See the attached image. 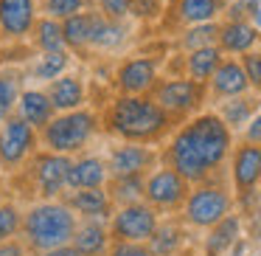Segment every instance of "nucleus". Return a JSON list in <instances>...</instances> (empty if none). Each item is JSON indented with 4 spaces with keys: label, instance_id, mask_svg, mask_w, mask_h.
I'll list each match as a JSON object with an SVG mask.
<instances>
[{
    "label": "nucleus",
    "instance_id": "nucleus-27",
    "mask_svg": "<svg viewBox=\"0 0 261 256\" xmlns=\"http://www.w3.org/2000/svg\"><path fill=\"white\" fill-rule=\"evenodd\" d=\"M65 62H68V57H65L62 51H48L45 57H42L37 74H40V79H54V76H59L65 71Z\"/></svg>",
    "mask_w": 261,
    "mask_h": 256
},
{
    "label": "nucleus",
    "instance_id": "nucleus-1",
    "mask_svg": "<svg viewBox=\"0 0 261 256\" xmlns=\"http://www.w3.org/2000/svg\"><path fill=\"white\" fill-rule=\"evenodd\" d=\"M227 149V130L219 119H199L174 144V166L186 177H199L208 166L219 164Z\"/></svg>",
    "mask_w": 261,
    "mask_h": 256
},
{
    "label": "nucleus",
    "instance_id": "nucleus-3",
    "mask_svg": "<svg viewBox=\"0 0 261 256\" xmlns=\"http://www.w3.org/2000/svg\"><path fill=\"white\" fill-rule=\"evenodd\" d=\"M70 231H73V220L68 211L57 205H42L29 217V237L37 248H57L70 237Z\"/></svg>",
    "mask_w": 261,
    "mask_h": 256
},
{
    "label": "nucleus",
    "instance_id": "nucleus-38",
    "mask_svg": "<svg viewBox=\"0 0 261 256\" xmlns=\"http://www.w3.org/2000/svg\"><path fill=\"white\" fill-rule=\"evenodd\" d=\"M250 17H253V23H255V29H261V0H253L250 3Z\"/></svg>",
    "mask_w": 261,
    "mask_h": 256
},
{
    "label": "nucleus",
    "instance_id": "nucleus-22",
    "mask_svg": "<svg viewBox=\"0 0 261 256\" xmlns=\"http://www.w3.org/2000/svg\"><path fill=\"white\" fill-rule=\"evenodd\" d=\"M23 113L31 124H45L48 121V113H51V102H48L42 93H25L23 96Z\"/></svg>",
    "mask_w": 261,
    "mask_h": 256
},
{
    "label": "nucleus",
    "instance_id": "nucleus-4",
    "mask_svg": "<svg viewBox=\"0 0 261 256\" xmlns=\"http://www.w3.org/2000/svg\"><path fill=\"white\" fill-rule=\"evenodd\" d=\"M93 119L87 113H76V115H65V119L54 121L48 127V141L54 149H79L85 144V138L90 135Z\"/></svg>",
    "mask_w": 261,
    "mask_h": 256
},
{
    "label": "nucleus",
    "instance_id": "nucleus-34",
    "mask_svg": "<svg viewBox=\"0 0 261 256\" xmlns=\"http://www.w3.org/2000/svg\"><path fill=\"white\" fill-rule=\"evenodd\" d=\"M12 102H14V85L9 79H0V119L9 113Z\"/></svg>",
    "mask_w": 261,
    "mask_h": 256
},
{
    "label": "nucleus",
    "instance_id": "nucleus-42",
    "mask_svg": "<svg viewBox=\"0 0 261 256\" xmlns=\"http://www.w3.org/2000/svg\"><path fill=\"white\" fill-rule=\"evenodd\" d=\"M121 194H138V180H132V183H124V189H121Z\"/></svg>",
    "mask_w": 261,
    "mask_h": 256
},
{
    "label": "nucleus",
    "instance_id": "nucleus-40",
    "mask_svg": "<svg viewBox=\"0 0 261 256\" xmlns=\"http://www.w3.org/2000/svg\"><path fill=\"white\" fill-rule=\"evenodd\" d=\"M250 138H253V141H261V115L250 124Z\"/></svg>",
    "mask_w": 261,
    "mask_h": 256
},
{
    "label": "nucleus",
    "instance_id": "nucleus-25",
    "mask_svg": "<svg viewBox=\"0 0 261 256\" xmlns=\"http://www.w3.org/2000/svg\"><path fill=\"white\" fill-rule=\"evenodd\" d=\"M104 205H107V197H104V192H98L96 186H90V189L76 194V208H82L85 214H101Z\"/></svg>",
    "mask_w": 261,
    "mask_h": 256
},
{
    "label": "nucleus",
    "instance_id": "nucleus-9",
    "mask_svg": "<svg viewBox=\"0 0 261 256\" xmlns=\"http://www.w3.org/2000/svg\"><path fill=\"white\" fill-rule=\"evenodd\" d=\"M96 17L98 14L93 12H79V14H70V17H65L62 23V37L68 45H87L93 37V29H96Z\"/></svg>",
    "mask_w": 261,
    "mask_h": 256
},
{
    "label": "nucleus",
    "instance_id": "nucleus-18",
    "mask_svg": "<svg viewBox=\"0 0 261 256\" xmlns=\"http://www.w3.org/2000/svg\"><path fill=\"white\" fill-rule=\"evenodd\" d=\"M101 177H104V169H101V164H98V160H82L79 166H70L65 180H68L70 186L90 189V186H98V183H101Z\"/></svg>",
    "mask_w": 261,
    "mask_h": 256
},
{
    "label": "nucleus",
    "instance_id": "nucleus-19",
    "mask_svg": "<svg viewBox=\"0 0 261 256\" xmlns=\"http://www.w3.org/2000/svg\"><path fill=\"white\" fill-rule=\"evenodd\" d=\"M216 65H219V48H214V45L197 48V51L191 54V59H188V71H191V76H197V79L211 76L216 71Z\"/></svg>",
    "mask_w": 261,
    "mask_h": 256
},
{
    "label": "nucleus",
    "instance_id": "nucleus-5",
    "mask_svg": "<svg viewBox=\"0 0 261 256\" xmlns=\"http://www.w3.org/2000/svg\"><path fill=\"white\" fill-rule=\"evenodd\" d=\"M34 0H0V29L9 37H23L34 29Z\"/></svg>",
    "mask_w": 261,
    "mask_h": 256
},
{
    "label": "nucleus",
    "instance_id": "nucleus-29",
    "mask_svg": "<svg viewBox=\"0 0 261 256\" xmlns=\"http://www.w3.org/2000/svg\"><path fill=\"white\" fill-rule=\"evenodd\" d=\"M76 245H79V250L82 253H98L101 250V245H104V237H101V231L98 228H85V231L76 237Z\"/></svg>",
    "mask_w": 261,
    "mask_h": 256
},
{
    "label": "nucleus",
    "instance_id": "nucleus-20",
    "mask_svg": "<svg viewBox=\"0 0 261 256\" xmlns=\"http://www.w3.org/2000/svg\"><path fill=\"white\" fill-rule=\"evenodd\" d=\"M37 42H40L42 51H62L65 37H62V23L54 17L37 23Z\"/></svg>",
    "mask_w": 261,
    "mask_h": 256
},
{
    "label": "nucleus",
    "instance_id": "nucleus-31",
    "mask_svg": "<svg viewBox=\"0 0 261 256\" xmlns=\"http://www.w3.org/2000/svg\"><path fill=\"white\" fill-rule=\"evenodd\" d=\"M158 12H160L158 0H132L129 6V14H135V17H154Z\"/></svg>",
    "mask_w": 261,
    "mask_h": 256
},
{
    "label": "nucleus",
    "instance_id": "nucleus-15",
    "mask_svg": "<svg viewBox=\"0 0 261 256\" xmlns=\"http://www.w3.org/2000/svg\"><path fill=\"white\" fill-rule=\"evenodd\" d=\"M70 164L65 158H42L40 160V183L48 194H54L68 177Z\"/></svg>",
    "mask_w": 261,
    "mask_h": 256
},
{
    "label": "nucleus",
    "instance_id": "nucleus-23",
    "mask_svg": "<svg viewBox=\"0 0 261 256\" xmlns=\"http://www.w3.org/2000/svg\"><path fill=\"white\" fill-rule=\"evenodd\" d=\"M143 164H146V152L138 149V147L121 149V152L113 158V169L118 172V175H132V172H138Z\"/></svg>",
    "mask_w": 261,
    "mask_h": 256
},
{
    "label": "nucleus",
    "instance_id": "nucleus-28",
    "mask_svg": "<svg viewBox=\"0 0 261 256\" xmlns=\"http://www.w3.org/2000/svg\"><path fill=\"white\" fill-rule=\"evenodd\" d=\"M236 228H239L236 220H225V222H222V228L211 237V242H208V253H219L222 248H227L230 239L236 237Z\"/></svg>",
    "mask_w": 261,
    "mask_h": 256
},
{
    "label": "nucleus",
    "instance_id": "nucleus-24",
    "mask_svg": "<svg viewBox=\"0 0 261 256\" xmlns=\"http://www.w3.org/2000/svg\"><path fill=\"white\" fill-rule=\"evenodd\" d=\"M214 40H219V29H216L214 23H197V29H191V31H188L186 45L191 48V51H197V48L211 45Z\"/></svg>",
    "mask_w": 261,
    "mask_h": 256
},
{
    "label": "nucleus",
    "instance_id": "nucleus-26",
    "mask_svg": "<svg viewBox=\"0 0 261 256\" xmlns=\"http://www.w3.org/2000/svg\"><path fill=\"white\" fill-rule=\"evenodd\" d=\"M87 6V0H45V12L54 20H65L70 14H79Z\"/></svg>",
    "mask_w": 261,
    "mask_h": 256
},
{
    "label": "nucleus",
    "instance_id": "nucleus-33",
    "mask_svg": "<svg viewBox=\"0 0 261 256\" xmlns=\"http://www.w3.org/2000/svg\"><path fill=\"white\" fill-rule=\"evenodd\" d=\"M14 225H17V214H14L9 205H3V208H0V239L12 237Z\"/></svg>",
    "mask_w": 261,
    "mask_h": 256
},
{
    "label": "nucleus",
    "instance_id": "nucleus-16",
    "mask_svg": "<svg viewBox=\"0 0 261 256\" xmlns=\"http://www.w3.org/2000/svg\"><path fill=\"white\" fill-rule=\"evenodd\" d=\"M194 99H197V85L194 82H171L160 90V102L166 107H174V110H182V107H191Z\"/></svg>",
    "mask_w": 261,
    "mask_h": 256
},
{
    "label": "nucleus",
    "instance_id": "nucleus-10",
    "mask_svg": "<svg viewBox=\"0 0 261 256\" xmlns=\"http://www.w3.org/2000/svg\"><path fill=\"white\" fill-rule=\"evenodd\" d=\"M255 40H258L255 29L250 23H244V20H230L225 29H219V42L227 51H247Z\"/></svg>",
    "mask_w": 261,
    "mask_h": 256
},
{
    "label": "nucleus",
    "instance_id": "nucleus-11",
    "mask_svg": "<svg viewBox=\"0 0 261 256\" xmlns=\"http://www.w3.org/2000/svg\"><path fill=\"white\" fill-rule=\"evenodd\" d=\"M121 85H124V90H146L149 85H152L154 79V65L149 62V59H132V62H126L124 68H121Z\"/></svg>",
    "mask_w": 261,
    "mask_h": 256
},
{
    "label": "nucleus",
    "instance_id": "nucleus-12",
    "mask_svg": "<svg viewBox=\"0 0 261 256\" xmlns=\"http://www.w3.org/2000/svg\"><path fill=\"white\" fill-rule=\"evenodd\" d=\"M214 85H216V90L225 93V96H236V93H242L244 87H247V74H244V68L236 62L216 65Z\"/></svg>",
    "mask_w": 261,
    "mask_h": 256
},
{
    "label": "nucleus",
    "instance_id": "nucleus-32",
    "mask_svg": "<svg viewBox=\"0 0 261 256\" xmlns=\"http://www.w3.org/2000/svg\"><path fill=\"white\" fill-rule=\"evenodd\" d=\"M177 245V231L174 228H166L154 237V253H169L171 248Z\"/></svg>",
    "mask_w": 261,
    "mask_h": 256
},
{
    "label": "nucleus",
    "instance_id": "nucleus-41",
    "mask_svg": "<svg viewBox=\"0 0 261 256\" xmlns=\"http://www.w3.org/2000/svg\"><path fill=\"white\" fill-rule=\"evenodd\" d=\"M0 256H23V250H20L17 245H3V248H0Z\"/></svg>",
    "mask_w": 261,
    "mask_h": 256
},
{
    "label": "nucleus",
    "instance_id": "nucleus-39",
    "mask_svg": "<svg viewBox=\"0 0 261 256\" xmlns=\"http://www.w3.org/2000/svg\"><path fill=\"white\" fill-rule=\"evenodd\" d=\"M48 256H82V250L79 248H57V250H51V253H48Z\"/></svg>",
    "mask_w": 261,
    "mask_h": 256
},
{
    "label": "nucleus",
    "instance_id": "nucleus-17",
    "mask_svg": "<svg viewBox=\"0 0 261 256\" xmlns=\"http://www.w3.org/2000/svg\"><path fill=\"white\" fill-rule=\"evenodd\" d=\"M219 12V0H180V17L186 23H211Z\"/></svg>",
    "mask_w": 261,
    "mask_h": 256
},
{
    "label": "nucleus",
    "instance_id": "nucleus-7",
    "mask_svg": "<svg viewBox=\"0 0 261 256\" xmlns=\"http://www.w3.org/2000/svg\"><path fill=\"white\" fill-rule=\"evenodd\" d=\"M29 144H31V130H29V124L20 121V119L9 121V124L3 127V132H0V155H3V160H9V164L23 158Z\"/></svg>",
    "mask_w": 261,
    "mask_h": 256
},
{
    "label": "nucleus",
    "instance_id": "nucleus-2",
    "mask_svg": "<svg viewBox=\"0 0 261 256\" xmlns=\"http://www.w3.org/2000/svg\"><path fill=\"white\" fill-rule=\"evenodd\" d=\"M113 124L121 135L129 138H143L158 132L166 124L163 113H160L154 104L141 102V99H121L113 110Z\"/></svg>",
    "mask_w": 261,
    "mask_h": 256
},
{
    "label": "nucleus",
    "instance_id": "nucleus-14",
    "mask_svg": "<svg viewBox=\"0 0 261 256\" xmlns=\"http://www.w3.org/2000/svg\"><path fill=\"white\" fill-rule=\"evenodd\" d=\"M261 175V149L258 147H247L239 152L236 158V183L242 189L253 186Z\"/></svg>",
    "mask_w": 261,
    "mask_h": 256
},
{
    "label": "nucleus",
    "instance_id": "nucleus-36",
    "mask_svg": "<svg viewBox=\"0 0 261 256\" xmlns=\"http://www.w3.org/2000/svg\"><path fill=\"white\" fill-rule=\"evenodd\" d=\"M244 115H247V107H244V104H233V107H227V119H230V124L244 121Z\"/></svg>",
    "mask_w": 261,
    "mask_h": 256
},
{
    "label": "nucleus",
    "instance_id": "nucleus-35",
    "mask_svg": "<svg viewBox=\"0 0 261 256\" xmlns=\"http://www.w3.org/2000/svg\"><path fill=\"white\" fill-rule=\"evenodd\" d=\"M244 68H247V79H253L255 85H261V54L244 57Z\"/></svg>",
    "mask_w": 261,
    "mask_h": 256
},
{
    "label": "nucleus",
    "instance_id": "nucleus-13",
    "mask_svg": "<svg viewBox=\"0 0 261 256\" xmlns=\"http://www.w3.org/2000/svg\"><path fill=\"white\" fill-rule=\"evenodd\" d=\"M182 194V183L174 172H160L149 180V197L154 203H174Z\"/></svg>",
    "mask_w": 261,
    "mask_h": 256
},
{
    "label": "nucleus",
    "instance_id": "nucleus-8",
    "mask_svg": "<svg viewBox=\"0 0 261 256\" xmlns=\"http://www.w3.org/2000/svg\"><path fill=\"white\" fill-rule=\"evenodd\" d=\"M115 231L126 239H146L154 231V217L146 208H126L115 222Z\"/></svg>",
    "mask_w": 261,
    "mask_h": 256
},
{
    "label": "nucleus",
    "instance_id": "nucleus-30",
    "mask_svg": "<svg viewBox=\"0 0 261 256\" xmlns=\"http://www.w3.org/2000/svg\"><path fill=\"white\" fill-rule=\"evenodd\" d=\"M98 6H101L104 17L110 20H121L129 14V6H132V0H98Z\"/></svg>",
    "mask_w": 261,
    "mask_h": 256
},
{
    "label": "nucleus",
    "instance_id": "nucleus-21",
    "mask_svg": "<svg viewBox=\"0 0 261 256\" xmlns=\"http://www.w3.org/2000/svg\"><path fill=\"white\" fill-rule=\"evenodd\" d=\"M82 102V85L76 79H59L51 90V104L57 107H76Z\"/></svg>",
    "mask_w": 261,
    "mask_h": 256
},
{
    "label": "nucleus",
    "instance_id": "nucleus-6",
    "mask_svg": "<svg viewBox=\"0 0 261 256\" xmlns=\"http://www.w3.org/2000/svg\"><path fill=\"white\" fill-rule=\"evenodd\" d=\"M225 208H227L225 194L214 192V189H205V192H197L191 197V203H188V217H191L194 222H199V225H211V222H216L225 214Z\"/></svg>",
    "mask_w": 261,
    "mask_h": 256
},
{
    "label": "nucleus",
    "instance_id": "nucleus-37",
    "mask_svg": "<svg viewBox=\"0 0 261 256\" xmlns=\"http://www.w3.org/2000/svg\"><path fill=\"white\" fill-rule=\"evenodd\" d=\"M115 256H149L143 248H132V245H121L118 250H115Z\"/></svg>",
    "mask_w": 261,
    "mask_h": 256
}]
</instances>
